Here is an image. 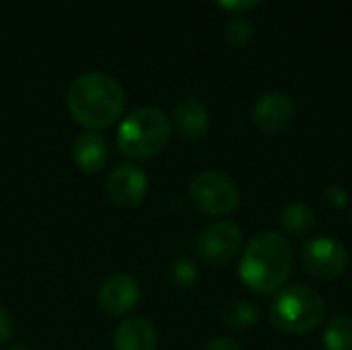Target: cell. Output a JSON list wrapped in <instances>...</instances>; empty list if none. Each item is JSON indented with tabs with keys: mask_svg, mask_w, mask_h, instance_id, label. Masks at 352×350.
Wrapping results in <instances>:
<instances>
[{
	"mask_svg": "<svg viewBox=\"0 0 352 350\" xmlns=\"http://www.w3.org/2000/svg\"><path fill=\"white\" fill-rule=\"evenodd\" d=\"M66 105L76 124L89 132L113 126L126 107L122 85L105 72H85L72 80L66 93Z\"/></svg>",
	"mask_w": 352,
	"mask_h": 350,
	"instance_id": "obj_1",
	"label": "cell"
},
{
	"mask_svg": "<svg viewBox=\"0 0 352 350\" xmlns=\"http://www.w3.org/2000/svg\"><path fill=\"white\" fill-rule=\"evenodd\" d=\"M293 272V250L285 235L274 231L258 233L241 254L239 278L258 293L270 295L285 287Z\"/></svg>",
	"mask_w": 352,
	"mask_h": 350,
	"instance_id": "obj_2",
	"label": "cell"
},
{
	"mask_svg": "<svg viewBox=\"0 0 352 350\" xmlns=\"http://www.w3.org/2000/svg\"><path fill=\"white\" fill-rule=\"evenodd\" d=\"M171 122L157 107H138L118 128V149L130 159H153L165 151L171 138Z\"/></svg>",
	"mask_w": 352,
	"mask_h": 350,
	"instance_id": "obj_3",
	"label": "cell"
},
{
	"mask_svg": "<svg viewBox=\"0 0 352 350\" xmlns=\"http://www.w3.org/2000/svg\"><path fill=\"white\" fill-rule=\"evenodd\" d=\"M326 320L324 297L305 285L278 291L270 303V322L285 334H309Z\"/></svg>",
	"mask_w": 352,
	"mask_h": 350,
	"instance_id": "obj_4",
	"label": "cell"
},
{
	"mask_svg": "<svg viewBox=\"0 0 352 350\" xmlns=\"http://www.w3.org/2000/svg\"><path fill=\"white\" fill-rule=\"evenodd\" d=\"M190 202L206 217H227L239 206L235 182L221 171H204L190 182Z\"/></svg>",
	"mask_w": 352,
	"mask_h": 350,
	"instance_id": "obj_5",
	"label": "cell"
},
{
	"mask_svg": "<svg viewBox=\"0 0 352 350\" xmlns=\"http://www.w3.org/2000/svg\"><path fill=\"white\" fill-rule=\"evenodd\" d=\"M243 245V233L241 229L231 221H217L208 227H204L196 241L194 252L200 262L212 268L227 266L235 256L239 254Z\"/></svg>",
	"mask_w": 352,
	"mask_h": 350,
	"instance_id": "obj_6",
	"label": "cell"
},
{
	"mask_svg": "<svg viewBox=\"0 0 352 350\" xmlns=\"http://www.w3.org/2000/svg\"><path fill=\"white\" fill-rule=\"evenodd\" d=\"M303 268L320 281H336L349 268V252L334 237H314L301 252Z\"/></svg>",
	"mask_w": 352,
	"mask_h": 350,
	"instance_id": "obj_7",
	"label": "cell"
},
{
	"mask_svg": "<svg viewBox=\"0 0 352 350\" xmlns=\"http://www.w3.org/2000/svg\"><path fill=\"white\" fill-rule=\"evenodd\" d=\"M105 192L111 204L120 208H136L148 192V177L138 165H118L105 182Z\"/></svg>",
	"mask_w": 352,
	"mask_h": 350,
	"instance_id": "obj_8",
	"label": "cell"
},
{
	"mask_svg": "<svg viewBox=\"0 0 352 350\" xmlns=\"http://www.w3.org/2000/svg\"><path fill=\"white\" fill-rule=\"evenodd\" d=\"M297 118L295 101L285 93H266L254 105V124L266 136L287 132Z\"/></svg>",
	"mask_w": 352,
	"mask_h": 350,
	"instance_id": "obj_9",
	"label": "cell"
},
{
	"mask_svg": "<svg viewBox=\"0 0 352 350\" xmlns=\"http://www.w3.org/2000/svg\"><path fill=\"white\" fill-rule=\"evenodd\" d=\"M140 301V287L128 274H111L97 291V305L105 316H128Z\"/></svg>",
	"mask_w": 352,
	"mask_h": 350,
	"instance_id": "obj_10",
	"label": "cell"
},
{
	"mask_svg": "<svg viewBox=\"0 0 352 350\" xmlns=\"http://www.w3.org/2000/svg\"><path fill=\"white\" fill-rule=\"evenodd\" d=\"M173 126L184 138L198 140L210 130V113L202 101L184 99L173 109Z\"/></svg>",
	"mask_w": 352,
	"mask_h": 350,
	"instance_id": "obj_11",
	"label": "cell"
},
{
	"mask_svg": "<svg viewBox=\"0 0 352 350\" xmlns=\"http://www.w3.org/2000/svg\"><path fill=\"white\" fill-rule=\"evenodd\" d=\"M107 157V142L97 132H85L72 142V159L82 173H99L105 167Z\"/></svg>",
	"mask_w": 352,
	"mask_h": 350,
	"instance_id": "obj_12",
	"label": "cell"
},
{
	"mask_svg": "<svg viewBox=\"0 0 352 350\" xmlns=\"http://www.w3.org/2000/svg\"><path fill=\"white\" fill-rule=\"evenodd\" d=\"M113 350H157V330L144 318L124 320L113 334Z\"/></svg>",
	"mask_w": 352,
	"mask_h": 350,
	"instance_id": "obj_13",
	"label": "cell"
},
{
	"mask_svg": "<svg viewBox=\"0 0 352 350\" xmlns=\"http://www.w3.org/2000/svg\"><path fill=\"white\" fill-rule=\"evenodd\" d=\"M318 225L316 212L303 202H291L280 212V227L289 237L303 239L314 233Z\"/></svg>",
	"mask_w": 352,
	"mask_h": 350,
	"instance_id": "obj_14",
	"label": "cell"
},
{
	"mask_svg": "<svg viewBox=\"0 0 352 350\" xmlns=\"http://www.w3.org/2000/svg\"><path fill=\"white\" fill-rule=\"evenodd\" d=\"M221 320L231 330H248L260 322V307L245 299H231L223 305Z\"/></svg>",
	"mask_w": 352,
	"mask_h": 350,
	"instance_id": "obj_15",
	"label": "cell"
},
{
	"mask_svg": "<svg viewBox=\"0 0 352 350\" xmlns=\"http://www.w3.org/2000/svg\"><path fill=\"white\" fill-rule=\"evenodd\" d=\"M326 350H352V320L349 316H336L328 322L324 336Z\"/></svg>",
	"mask_w": 352,
	"mask_h": 350,
	"instance_id": "obj_16",
	"label": "cell"
},
{
	"mask_svg": "<svg viewBox=\"0 0 352 350\" xmlns=\"http://www.w3.org/2000/svg\"><path fill=\"white\" fill-rule=\"evenodd\" d=\"M225 37H227L229 43L243 47V45H248V43L252 41V37H254V27H252L250 21L235 17V19H231V21L225 23Z\"/></svg>",
	"mask_w": 352,
	"mask_h": 350,
	"instance_id": "obj_17",
	"label": "cell"
},
{
	"mask_svg": "<svg viewBox=\"0 0 352 350\" xmlns=\"http://www.w3.org/2000/svg\"><path fill=\"white\" fill-rule=\"evenodd\" d=\"M171 276L179 287H194L198 283V278H200V272H198L194 262H190L186 258H179L171 266Z\"/></svg>",
	"mask_w": 352,
	"mask_h": 350,
	"instance_id": "obj_18",
	"label": "cell"
},
{
	"mask_svg": "<svg viewBox=\"0 0 352 350\" xmlns=\"http://www.w3.org/2000/svg\"><path fill=\"white\" fill-rule=\"evenodd\" d=\"M324 200L332 206V208H344L349 204V194L342 186L332 184L324 190Z\"/></svg>",
	"mask_w": 352,
	"mask_h": 350,
	"instance_id": "obj_19",
	"label": "cell"
},
{
	"mask_svg": "<svg viewBox=\"0 0 352 350\" xmlns=\"http://www.w3.org/2000/svg\"><path fill=\"white\" fill-rule=\"evenodd\" d=\"M12 332H14V320L4 307H0V344L8 342L12 338Z\"/></svg>",
	"mask_w": 352,
	"mask_h": 350,
	"instance_id": "obj_20",
	"label": "cell"
},
{
	"mask_svg": "<svg viewBox=\"0 0 352 350\" xmlns=\"http://www.w3.org/2000/svg\"><path fill=\"white\" fill-rule=\"evenodd\" d=\"M202 350H243L233 338H227V336H221V338H214L210 340Z\"/></svg>",
	"mask_w": 352,
	"mask_h": 350,
	"instance_id": "obj_21",
	"label": "cell"
},
{
	"mask_svg": "<svg viewBox=\"0 0 352 350\" xmlns=\"http://www.w3.org/2000/svg\"><path fill=\"white\" fill-rule=\"evenodd\" d=\"M223 8H229V10H248L252 6H256L260 0H217Z\"/></svg>",
	"mask_w": 352,
	"mask_h": 350,
	"instance_id": "obj_22",
	"label": "cell"
},
{
	"mask_svg": "<svg viewBox=\"0 0 352 350\" xmlns=\"http://www.w3.org/2000/svg\"><path fill=\"white\" fill-rule=\"evenodd\" d=\"M10 350H25V349H10Z\"/></svg>",
	"mask_w": 352,
	"mask_h": 350,
	"instance_id": "obj_23",
	"label": "cell"
},
{
	"mask_svg": "<svg viewBox=\"0 0 352 350\" xmlns=\"http://www.w3.org/2000/svg\"><path fill=\"white\" fill-rule=\"evenodd\" d=\"M351 225H352V212H351Z\"/></svg>",
	"mask_w": 352,
	"mask_h": 350,
	"instance_id": "obj_24",
	"label": "cell"
}]
</instances>
